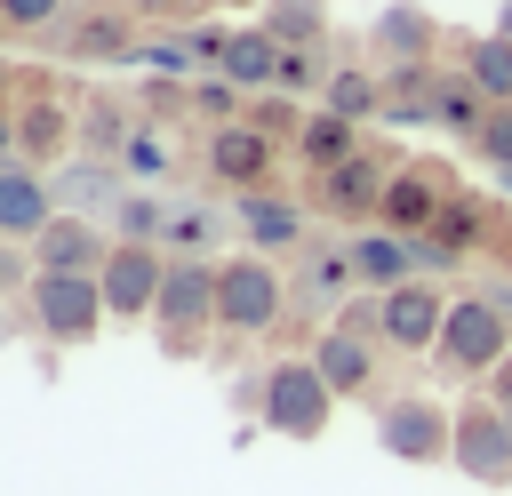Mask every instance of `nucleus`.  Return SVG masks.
I'll return each instance as SVG.
<instances>
[{
    "label": "nucleus",
    "mask_w": 512,
    "mask_h": 496,
    "mask_svg": "<svg viewBox=\"0 0 512 496\" xmlns=\"http://www.w3.org/2000/svg\"><path fill=\"white\" fill-rule=\"evenodd\" d=\"M216 8H264V0H216Z\"/></svg>",
    "instance_id": "obj_45"
},
{
    "label": "nucleus",
    "mask_w": 512,
    "mask_h": 496,
    "mask_svg": "<svg viewBox=\"0 0 512 496\" xmlns=\"http://www.w3.org/2000/svg\"><path fill=\"white\" fill-rule=\"evenodd\" d=\"M312 104H320V112H344V120H360V128H368V120L384 112V72H368V64H336V72H328V88H320Z\"/></svg>",
    "instance_id": "obj_29"
},
{
    "label": "nucleus",
    "mask_w": 512,
    "mask_h": 496,
    "mask_svg": "<svg viewBox=\"0 0 512 496\" xmlns=\"http://www.w3.org/2000/svg\"><path fill=\"white\" fill-rule=\"evenodd\" d=\"M304 208H312V200H296V192H280V184H256V192H232V232H240V248H256V256H288V248H304V232H312Z\"/></svg>",
    "instance_id": "obj_12"
},
{
    "label": "nucleus",
    "mask_w": 512,
    "mask_h": 496,
    "mask_svg": "<svg viewBox=\"0 0 512 496\" xmlns=\"http://www.w3.org/2000/svg\"><path fill=\"white\" fill-rule=\"evenodd\" d=\"M168 208H176V200H168L160 184H128V192H120V208H112L104 224H112V240H144V248H160Z\"/></svg>",
    "instance_id": "obj_30"
},
{
    "label": "nucleus",
    "mask_w": 512,
    "mask_h": 496,
    "mask_svg": "<svg viewBox=\"0 0 512 496\" xmlns=\"http://www.w3.org/2000/svg\"><path fill=\"white\" fill-rule=\"evenodd\" d=\"M136 40H144V24L120 8V0H104V8H72L56 32H48V48L64 56V64H136Z\"/></svg>",
    "instance_id": "obj_10"
},
{
    "label": "nucleus",
    "mask_w": 512,
    "mask_h": 496,
    "mask_svg": "<svg viewBox=\"0 0 512 496\" xmlns=\"http://www.w3.org/2000/svg\"><path fill=\"white\" fill-rule=\"evenodd\" d=\"M32 280H40L32 248H24V240H0V296H16V288H32Z\"/></svg>",
    "instance_id": "obj_39"
},
{
    "label": "nucleus",
    "mask_w": 512,
    "mask_h": 496,
    "mask_svg": "<svg viewBox=\"0 0 512 496\" xmlns=\"http://www.w3.org/2000/svg\"><path fill=\"white\" fill-rule=\"evenodd\" d=\"M488 400H496V408H504V416H512V352H504V360H496V376H488Z\"/></svg>",
    "instance_id": "obj_41"
},
{
    "label": "nucleus",
    "mask_w": 512,
    "mask_h": 496,
    "mask_svg": "<svg viewBox=\"0 0 512 496\" xmlns=\"http://www.w3.org/2000/svg\"><path fill=\"white\" fill-rule=\"evenodd\" d=\"M448 464H456L472 488H512V416H504L488 392L456 408V448H448Z\"/></svg>",
    "instance_id": "obj_9"
},
{
    "label": "nucleus",
    "mask_w": 512,
    "mask_h": 496,
    "mask_svg": "<svg viewBox=\"0 0 512 496\" xmlns=\"http://www.w3.org/2000/svg\"><path fill=\"white\" fill-rule=\"evenodd\" d=\"M272 160H280V144H272L256 120L208 128V144H200V168H208L224 192H256V184H272Z\"/></svg>",
    "instance_id": "obj_15"
},
{
    "label": "nucleus",
    "mask_w": 512,
    "mask_h": 496,
    "mask_svg": "<svg viewBox=\"0 0 512 496\" xmlns=\"http://www.w3.org/2000/svg\"><path fill=\"white\" fill-rule=\"evenodd\" d=\"M0 344H16V304L0 296Z\"/></svg>",
    "instance_id": "obj_42"
},
{
    "label": "nucleus",
    "mask_w": 512,
    "mask_h": 496,
    "mask_svg": "<svg viewBox=\"0 0 512 496\" xmlns=\"http://www.w3.org/2000/svg\"><path fill=\"white\" fill-rule=\"evenodd\" d=\"M8 88H16V64H8V56H0V104H8Z\"/></svg>",
    "instance_id": "obj_43"
},
{
    "label": "nucleus",
    "mask_w": 512,
    "mask_h": 496,
    "mask_svg": "<svg viewBox=\"0 0 512 496\" xmlns=\"http://www.w3.org/2000/svg\"><path fill=\"white\" fill-rule=\"evenodd\" d=\"M224 32H232V24H144L136 64H144V72H168V80H200V72H216Z\"/></svg>",
    "instance_id": "obj_14"
},
{
    "label": "nucleus",
    "mask_w": 512,
    "mask_h": 496,
    "mask_svg": "<svg viewBox=\"0 0 512 496\" xmlns=\"http://www.w3.org/2000/svg\"><path fill=\"white\" fill-rule=\"evenodd\" d=\"M280 312H288V272H280V256H256V248L216 256V328H224V336H272Z\"/></svg>",
    "instance_id": "obj_1"
},
{
    "label": "nucleus",
    "mask_w": 512,
    "mask_h": 496,
    "mask_svg": "<svg viewBox=\"0 0 512 496\" xmlns=\"http://www.w3.org/2000/svg\"><path fill=\"white\" fill-rule=\"evenodd\" d=\"M496 40H512V0H504V8H496Z\"/></svg>",
    "instance_id": "obj_44"
},
{
    "label": "nucleus",
    "mask_w": 512,
    "mask_h": 496,
    "mask_svg": "<svg viewBox=\"0 0 512 496\" xmlns=\"http://www.w3.org/2000/svg\"><path fill=\"white\" fill-rule=\"evenodd\" d=\"M328 72H336L328 48H280V88H288V96H320Z\"/></svg>",
    "instance_id": "obj_36"
},
{
    "label": "nucleus",
    "mask_w": 512,
    "mask_h": 496,
    "mask_svg": "<svg viewBox=\"0 0 512 496\" xmlns=\"http://www.w3.org/2000/svg\"><path fill=\"white\" fill-rule=\"evenodd\" d=\"M64 16H72L64 0H0V24H8V32H32V40H48Z\"/></svg>",
    "instance_id": "obj_38"
},
{
    "label": "nucleus",
    "mask_w": 512,
    "mask_h": 496,
    "mask_svg": "<svg viewBox=\"0 0 512 496\" xmlns=\"http://www.w3.org/2000/svg\"><path fill=\"white\" fill-rule=\"evenodd\" d=\"M352 272H360V288L368 296H384V288H400V280H416V240L408 232H384V224H360L352 240Z\"/></svg>",
    "instance_id": "obj_25"
},
{
    "label": "nucleus",
    "mask_w": 512,
    "mask_h": 496,
    "mask_svg": "<svg viewBox=\"0 0 512 496\" xmlns=\"http://www.w3.org/2000/svg\"><path fill=\"white\" fill-rule=\"evenodd\" d=\"M48 192H56V216H112L120 208V192H128V168L120 160H96V152H72V160H56L48 168Z\"/></svg>",
    "instance_id": "obj_16"
},
{
    "label": "nucleus",
    "mask_w": 512,
    "mask_h": 496,
    "mask_svg": "<svg viewBox=\"0 0 512 496\" xmlns=\"http://www.w3.org/2000/svg\"><path fill=\"white\" fill-rule=\"evenodd\" d=\"M184 104H192V120H200V128H232V120H248V96H240L224 72L184 80Z\"/></svg>",
    "instance_id": "obj_34"
},
{
    "label": "nucleus",
    "mask_w": 512,
    "mask_h": 496,
    "mask_svg": "<svg viewBox=\"0 0 512 496\" xmlns=\"http://www.w3.org/2000/svg\"><path fill=\"white\" fill-rule=\"evenodd\" d=\"M72 112H80V152H96V160H120L144 120L136 96H120V88H88V96H72Z\"/></svg>",
    "instance_id": "obj_24"
},
{
    "label": "nucleus",
    "mask_w": 512,
    "mask_h": 496,
    "mask_svg": "<svg viewBox=\"0 0 512 496\" xmlns=\"http://www.w3.org/2000/svg\"><path fill=\"white\" fill-rule=\"evenodd\" d=\"M96 288H104V312H112V320H152V304H160V288H168V248L112 240Z\"/></svg>",
    "instance_id": "obj_13"
},
{
    "label": "nucleus",
    "mask_w": 512,
    "mask_h": 496,
    "mask_svg": "<svg viewBox=\"0 0 512 496\" xmlns=\"http://www.w3.org/2000/svg\"><path fill=\"white\" fill-rule=\"evenodd\" d=\"M440 80L448 64H392L384 72V128H440Z\"/></svg>",
    "instance_id": "obj_23"
},
{
    "label": "nucleus",
    "mask_w": 512,
    "mask_h": 496,
    "mask_svg": "<svg viewBox=\"0 0 512 496\" xmlns=\"http://www.w3.org/2000/svg\"><path fill=\"white\" fill-rule=\"evenodd\" d=\"M24 296H32V328H40L48 344H96L104 320H112L96 272H40Z\"/></svg>",
    "instance_id": "obj_7"
},
{
    "label": "nucleus",
    "mask_w": 512,
    "mask_h": 496,
    "mask_svg": "<svg viewBox=\"0 0 512 496\" xmlns=\"http://www.w3.org/2000/svg\"><path fill=\"white\" fill-rule=\"evenodd\" d=\"M456 72L488 96V104H512V40H496V32H480V40H464V56H456Z\"/></svg>",
    "instance_id": "obj_32"
},
{
    "label": "nucleus",
    "mask_w": 512,
    "mask_h": 496,
    "mask_svg": "<svg viewBox=\"0 0 512 496\" xmlns=\"http://www.w3.org/2000/svg\"><path fill=\"white\" fill-rule=\"evenodd\" d=\"M56 224V192H48V168L32 160H0V240H40Z\"/></svg>",
    "instance_id": "obj_20"
},
{
    "label": "nucleus",
    "mask_w": 512,
    "mask_h": 496,
    "mask_svg": "<svg viewBox=\"0 0 512 496\" xmlns=\"http://www.w3.org/2000/svg\"><path fill=\"white\" fill-rule=\"evenodd\" d=\"M256 424L280 432V440H320L336 424V392L312 368V352H288V360H272L256 376Z\"/></svg>",
    "instance_id": "obj_2"
},
{
    "label": "nucleus",
    "mask_w": 512,
    "mask_h": 496,
    "mask_svg": "<svg viewBox=\"0 0 512 496\" xmlns=\"http://www.w3.org/2000/svg\"><path fill=\"white\" fill-rule=\"evenodd\" d=\"M392 168H400V152H384V144H368V152H352L344 168H328V176H312V208L328 216V224H376L384 216V192H392Z\"/></svg>",
    "instance_id": "obj_6"
},
{
    "label": "nucleus",
    "mask_w": 512,
    "mask_h": 496,
    "mask_svg": "<svg viewBox=\"0 0 512 496\" xmlns=\"http://www.w3.org/2000/svg\"><path fill=\"white\" fill-rule=\"evenodd\" d=\"M288 152H296V168H304V176H328V168H344L352 152H368V136H360V120H344V112H320V104H312V120H304V136H296Z\"/></svg>",
    "instance_id": "obj_27"
},
{
    "label": "nucleus",
    "mask_w": 512,
    "mask_h": 496,
    "mask_svg": "<svg viewBox=\"0 0 512 496\" xmlns=\"http://www.w3.org/2000/svg\"><path fill=\"white\" fill-rule=\"evenodd\" d=\"M72 152H80V112H72L64 96H24V104H16V160L56 168V160H72Z\"/></svg>",
    "instance_id": "obj_19"
},
{
    "label": "nucleus",
    "mask_w": 512,
    "mask_h": 496,
    "mask_svg": "<svg viewBox=\"0 0 512 496\" xmlns=\"http://www.w3.org/2000/svg\"><path fill=\"white\" fill-rule=\"evenodd\" d=\"M248 120H256V128H264V136H272V144L288 152V144L304 136L312 104H304V96H288V88H264V96H248Z\"/></svg>",
    "instance_id": "obj_35"
},
{
    "label": "nucleus",
    "mask_w": 512,
    "mask_h": 496,
    "mask_svg": "<svg viewBox=\"0 0 512 496\" xmlns=\"http://www.w3.org/2000/svg\"><path fill=\"white\" fill-rule=\"evenodd\" d=\"M256 24H264L280 48H328V0H264Z\"/></svg>",
    "instance_id": "obj_31"
},
{
    "label": "nucleus",
    "mask_w": 512,
    "mask_h": 496,
    "mask_svg": "<svg viewBox=\"0 0 512 496\" xmlns=\"http://www.w3.org/2000/svg\"><path fill=\"white\" fill-rule=\"evenodd\" d=\"M464 184H456V168H440V160H400L392 168V192H384V232H440V216H448V200H456Z\"/></svg>",
    "instance_id": "obj_11"
},
{
    "label": "nucleus",
    "mask_w": 512,
    "mask_h": 496,
    "mask_svg": "<svg viewBox=\"0 0 512 496\" xmlns=\"http://www.w3.org/2000/svg\"><path fill=\"white\" fill-rule=\"evenodd\" d=\"M216 328V264L208 256H168V288L152 304V344L160 360H192Z\"/></svg>",
    "instance_id": "obj_3"
},
{
    "label": "nucleus",
    "mask_w": 512,
    "mask_h": 496,
    "mask_svg": "<svg viewBox=\"0 0 512 496\" xmlns=\"http://www.w3.org/2000/svg\"><path fill=\"white\" fill-rule=\"evenodd\" d=\"M120 168H128V184H160V176H176V168H184V152H176V136H168L160 120H136V136H128Z\"/></svg>",
    "instance_id": "obj_33"
},
{
    "label": "nucleus",
    "mask_w": 512,
    "mask_h": 496,
    "mask_svg": "<svg viewBox=\"0 0 512 496\" xmlns=\"http://www.w3.org/2000/svg\"><path fill=\"white\" fill-rule=\"evenodd\" d=\"M512 352V320L488 304V296H456L448 304V328H440V344H432V360H440V376H496V360Z\"/></svg>",
    "instance_id": "obj_5"
},
{
    "label": "nucleus",
    "mask_w": 512,
    "mask_h": 496,
    "mask_svg": "<svg viewBox=\"0 0 512 496\" xmlns=\"http://www.w3.org/2000/svg\"><path fill=\"white\" fill-rule=\"evenodd\" d=\"M216 72H224L240 96H264V88H280V40H272L264 24H232V32H224Z\"/></svg>",
    "instance_id": "obj_26"
},
{
    "label": "nucleus",
    "mask_w": 512,
    "mask_h": 496,
    "mask_svg": "<svg viewBox=\"0 0 512 496\" xmlns=\"http://www.w3.org/2000/svg\"><path fill=\"white\" fill-rule=\"evenodd\" d=\"M376 336L368 328H352V320H328L320 336H312V368L328 376V392L336 400H360V392H376Z\"/></svg>",
    "instance_id": "obj_17"
},
{
    "label": "nucleus",
    "mask_w": 512,
    "mask_h": 496,
    "mask_svg": "<svg viewBox=\"0 0 512 496\" xmlns=\"http://www.w3.org/2000/svg\"><path fill=\"white\" fill-rule=\"evenodd\" d=\"M368 48L384 56V72L392 64H440V16L416 8V0H384L376 24H368Z\"/></svg>",
    "instance_id": "obj_18"
},
{
    "label": "nucleus",
    "mask_w": 512,
    "mask_h": 496,
    "mask_svg": "<svg viewBox=\"0 0 512 496\" xmlns=\"http://www.w3.org/2000/svg\"><path fill=\"white\" fill-rule=\"evenodd\" d=\"M104 256H112V224H96V216H56L32 240L40 272H104Z\"/></svg>",
    "instance_id": "obj_21"
},
{
    "label": "nucleus",
    "mask_w": 512,
    "mask_h": 496,
    "mask_svg": "<svg viewBox=\"0 0 512 496\" xmlns=\"http://www.w3.org/2000/svg\"><path fill=\"white\" fill-rule=\"evenodd\" d=\"M376 448L392 464H448L456 448V408L432 392H384L376 400Z\"/></svg>",
    "instance_id": "obj_4"
},
{
    "label": "nucleus",
    "mask_w": 512,
    "mask_h": 496,
    "mask_svg": "<svg viewBox=\"0 0 512 496\" xmlns=\"http://www.w3.org/2000/svg\"><path fill=\"white\" fill-rule=\"evenodd\" d=\"M504 200H512V176H504Z\"/></svg>",
    "instance_id": "obj_46"
},
{
    "label": "nucleus",
    "mask_w": 512,
    "mask_h": 496,
    "mask_svg": "<svg viewBox=\"0 0 512 496\" xmlns=\"http://www.w3.org/2000/svg\"><path fill=\"white\" fill-rule=\"evenodd\" d=\"M448 304H456V296H448L440 280H400V288H384V296H376V344H384V352H408V360L432 352L440 328H448Z\"/></svg>",
    "instance_id": "obj_8"
},
{
    "label": "nucleus",
    "mask_w": 512,
    "mask_h": 496,
    "mask_svg": "<svg viewBox=\"0 0 512 496\" xmlns=\"http://www.w3.org/2000/svg\"><path fill=\"white\" fill-rule=\"evenodd\" d=\"M120 8H128L136 24H192V8H200V0H120Z\"/></svg>",
    "instance_id": "obj_40"
},
{
    "label": "nucleus",
    "mask_w": 512,
    "mask_h": 496,
    "mask_svg": "<svg viewBox=\"0 0 512 496\" xmlns=\"http://www.w3.org/2000/svg\"><path fill=\"white\" fill-rule=\"evenodd\" d=\"M224 240H240V232H232V208H208V200H176V208H168V232H160L168 256H208V264H216Z\"/></svg>",
    "instance_id": "obj_28"
},
{
    "label": "nucleus",
    "mask_w": 512,
    "mask_h": 496,
    "mask_svg": "<svg viewBox=\"0 0 512 496\" xmlns=\"http://www.w3.org/2000/svg\"><path fill=\"white\" fill-rule=\"evenodd\" d=\"M352 288H360V272H352V248H344V240H320V248L288 272V304H304V312H344Z\"/></svg>",
    "instance_id": "obj_22"
},
{
    "label": "nucleus",
    "mask_w": 512,
    "mask_h": 496,
    "mask_svg": "<svg viewBox=\"0 0 512 496\" xmlns=\"http://www.w3.org/2000/svg\"><path fill=\"white\" fill-rule=\"evenodd\" d=\"M472 152H480L496 176H512V104H488V120L472 128Z\"/></svg>",
    "instance_id": "obj_37"
}]
</instances>
